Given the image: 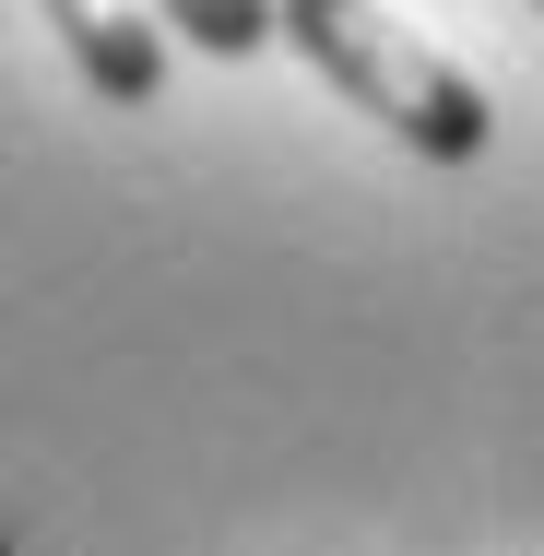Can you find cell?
<instances>
[{
    "label": "cell",
    "mask_w": 544,
    "mask_h": 556,
    "mask_svg": "<svg viewBox=\"0 0 544 556\" xmlns=\"http://www.w3.org/2000/svg\"><path fill=\"white\" fill-rule=\"evenodd\" d=\"M273 36H284L355 118H379V130H391L403 154H427V166H473V154L497 142L485 84H473L461 60H438L427 36H415L403 12H379V0H273Z\"/></svg>",
    "instance_id": "obj_1"
},
{
    "label": "cell",
    "mask_w": 544,
    "mask_h": 556,
    "mask_svg": "<svg viewBox=\"0 0 544 556\" xmlns=\"http://www.w3.org/2000/svg\"><path fill=\"white\" fill-rule=\"evenodd\" d=\"M154 24H178V36H190V48H214V60L273 48V0H154Z\"/></svg>",
    "instance_id": "obj_3"
},
{
    "label": "cell",
    "mask_w": 544,
    "mask_h": 556,
    "mask_svg": "<svg viewBox=\"0 0 544 556\" xmlns=\"http://www.w3.org/2000/svg\"><path fill=\"white\" fill-rule=\"evenodd\" d=\"M36 24L72 48V72H84L107 108H154V96H166V36H154L130 0H36Z\"/></svg>",
    "instance_id": "obj_2"
}]
</instances>
